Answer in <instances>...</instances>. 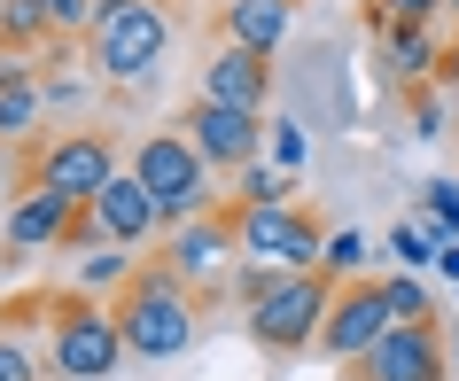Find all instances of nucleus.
I'll list each match as a JSON object with an SVG mask.
<instances>
[{
  "label": "nucleus",
  "instance_id": "39448f33",
  "mask_svg": "<svg viewBox=\"0 0 459 381\" xmlns=\"http://www.w3.org/2000/svg\"><path fill=\"white\" fill-rule=\"evenodd\" d=\"M327 304H335V281H327V273H281L273 296H257V304L242 311V327H249V342L265 358H304V351H319Z\"/></svg>",
  "mask_w": 459,
  "mask_h": 381
},
{
  "label": "nucleus",
  "instance_id": "5701e85b",
  "mask_svg": "<svg viewBox=\"0 0 459 381\" xmlns=\"http://www.w3.org/2000/svg\"><path fill=\"white\" fill-rule=\"evenodd\" d=\"M420 211H429L436 241H459V179H429V187H420Z\"/></svg>",
  "mask_w": 459,
  "mask_h": 381
},
{
  "label": "nucleus",
  "instance_id": "f03ea898",
  "mask_svg": "<svg viewBox=\"0 0 459 381\" xmlns=\"http://www.w3.org/2000/svg\"><path fill=\"white\" fill-rule=\"evenodd\" d=\"M109 311H117V334H125V351L141 358V366L179 358L195 342V327H203V296H195L164 257H141V264H133V281L109 296Z\"/></svg>",
  "mask_w": 459,
  "mask_h": 381
},
{
  "label": "nucleus",
  "instance_id": "cd10ccee",
  "mask_svg": "<svg viewBox=\"0 0 459 381\" xmlns=\"http://www.w3.org/2000/svg\"><path fill=\"white\" fill-rule=\"evenodd\" d=\"M374 24H444V0H374Z\"/></svg>",
  "mask_w": 459,
  "mask_h": 381
},
{
  "label": "nucleus",
  "instance_id": "412c9836",
  "mask_svg": "<svg viewBox=\"0 0 459 381\" xmlns=\"http://www.w3.org/2000/svg\"><path fill=\"white\" fill-rule=\"evenodd\" d=\"M382 296H389V319L397 327H412V319H436L429 288H420V273H382Z\"/></svg>",
  "mask_w": 459,
  "mask_h": 381
},
{
  "label": "nucleus",
  "instance_id": "2f4dec72",
  "mask_svg": "<svg viewBox=\"0 0 459 381\" xmlns=\"http://www.w3.org/2000/svg\"><path fill=\"white\" fill-rule=\"evenodd\" d=\"M436 264H444V273L459 281V241H444V249H436Z\"/></svg>",
  "mask_w": 459,
  "mask_h": 381
},
{
  "label": "nucleus",
  "instance_id": "b1692460",
  "mask_svg": "<svg viewBox=\"0 0 459 381\" xmlns=\"http://www.w3.org/2000/svg\"><path fill=\"white\" fill-rule=\"evenodd\" d=\"M48 24H55V48H63V39H94L101 0H48Z\"/></svg>",
  "mask_w": 459,
  "mask_h": 381
},
{
  "label": "nucleus",
  "instance_id": "6e6552de",
  "mask_svg": "<svg viewBox=\"0 0 459 381\" xmlns=\"http://www.w3.org/2000/svg\"><path fill=\"white\" fill-rule=\"evenodd\" d=\"M164 264L203 296V304H218L226 281H234V264H242L234 218H226V211H203V218H187V226H171V234H164Z\"/></svg>",
  "mask_w": 459,
  "mask_h": 381
},
{
  "label": "nucleus",
  "instance_id": "f704fd0d",
  "mask_svg": "<svg viewBox=\"0 0 459 381\" xmlns=\"http://www.w3.org/2000/svg\"><path fill=\"white\" fill-rule=\"evenodd\" d=\"M0 8H8V0H0Z\"/></svg>",
  "mask_w": 459,
  "mask_h": 381
},
{
  "label": "nucleus",
  "instance_id": "4be33fe9",
  "mask_svg": "<svg viewBox=\"0 0 459 381\" xmlns=\"http://www.w3.org/2000/svg\"><path fill=\"white\" fill-rule=\"evenodd\" d=\"M319 273H327V281H359V273H366V234H359V226H342V234H327V249H319Z\"/></svg>",
  "mask_w": 459,
  "mask_h": 381
},
{
  "label": "nucleus",
  "instance_id": "20e7f679",
  "mask_svg": "<svg viewBox=\"0 0 459 381\" xmlns=\"http://www.w3.org/2000/svg\"><path fill=\"white\" fill-rule=\"evenodd\" d=\"M133 179L156 195V211H164V234H171V226H187V218H203V211H226V195H218V171L195 156V141L179 133V125H171V133H148V141L133 148Z\"/></svg>",
  "mask_w": 459,
  "mask_h": 381
},
{
  "label": "nucleus",
  "instance_id": "0eeeda50",
  "mask_svg": "<svg viewBox=\"0 0 459 381\" xmlns=\"http://www.w3.org/2000/svg\"><path fill=\"white\" fill-rule=\"evenodd\" d=\"M226 218H234L242 264H273V273H319L327 226H319L312 203H257V211H226Z\"/></svg>",
  "mask_w": 459,
  "mask_h": 381
},
{
  "label": "nucleus",
  "instance_id": "7c9ffc66",
  "mask_svg": "<svg viewBox=\"0 0 459 381\" xmlns=\"http://www.w3.org/2000/svg\"><path fill=\"white\" fill-rule=\"evenodd\" d=\"M0 86H31V55H0Z\"/></svg>",
  "mask_w": 459,
  "mask_h": 381
},
{
  "label": "nucleus",
  "instance_id": "473e14b6",
  "mask_svg": "<svg viewBox=\"0 0 459 381\" xmlns=\"http://www.w3.org/2000/svg\"><path fill=\"white\" fill-rule=\"evenodd\" d=\"M444 16H452V24H459V0H444Z\"/></svg>",
  "mask_w": 459,
  "mask_h": 381
},
{
  "label": "nucleus",
  "instance_id": "bb28decb",
  "mask_svg": "<svg viewBox=\"0 0 459 381\" xmlns=\"http://www.w3.org/2000/svg\"><path fill=\"white\" fill-rule=\"evenodd\" d=\"M273 281H281L273 264H234V281H226V296H234V311H249L257 296H273Z\"/></svg>",
  "mask_w": 459,
  "mask_h": 381
},
{
  "label": "nucleus",
  "instance_id": "a878e982",
  "mask_svg": "<svg viewBox=\"0 0 459 381\" xmlns=\"http://www.w3.org/2000/svg\"><path fill=\"white\" fill-rule=\"evenodd\" d=\"M265 164H281L289 179L304 171V133H296L289 117H281V125H265Z\"/></svg>",
  "mask_w": 459,
  "mask_h": 381
},
{
  "label": "nucleus",
  "instance_id": "72a5a7b5",
  "mask_svg": "<svg viewBox=\"0 0 459 381\" xmlns=\"http://www.w3.org/2000/svg\"><path fill=\"white\" fill-rule=\"evenodd\" d=\"M148 8H179V0H148Z\"/></svg>",
  "mask_w": 459,
  "mask_h": 381
},
{
  "label": "nucleus",
  "instance_id": "9b49d317",
  "mask_svg": "<svg viewBox=\"0 0 459 381\" xmlns=\"http://www.w3.org/2000/svg\"><path fill=\"white\" fill-rule=\"evenodd\" d=\"M351 381H452V342H444V319H412V327H389L359 366H342Z\"/></svg>",
  "mask_w": 459,
  "mask_h": 381
},
{
  "label": "nucleus",
  "instance_id": "2eb2a0df",
  "mask_svg": "<svg viewBox=\"0 0 459 381\" xmlns=\"http://www.w3.org/2000/svg\"><path fill=\"white\" fill-rule=\"evenodd\" d=\"M203 101H234V109H257L265 117L273 101V55H249V48H211V63H203V86H195Z\"/></svg>",
  "mask_w": 459,
  "mask_h": 381
},
{
  "label": "nucleus",
  "instance_id": "f8f14e48",
  "mask_svg": "<svg viewBox=\"0 0 459 381\" xmlns=\"http://www.w3.org/2000/svg\"><path fill=\"white\" fill-rule=\"evenodd\" d=\"M71 226H78V203H63V195H16L8 203V226H0V257L8 264H31L48 257V249H71Z\"/></svg>",
  "mask_w": 459,
  "mask_h": 381
},
{
  "label": "nucleus",
  "instance_id": "c756f323",
  "mask_svg": "<svg viewBox=\"0 0 459 381\" xmlns=\"http://www.w3.org/2000/svg\"><path fill=\"white\" fill-rule=\"evenodd\" d=\"M436 125H444V101H436V86H412V141H436Z\"/></svg>",
  "mask_w": 459,
  "mask_h": 381
},
{
  "label": "nucleus",
  "instance_id": "aec40b11",
  "mask_svg": "<svg viewBox=\"0 0 459 381\" xmlns=\"http://www.w3.org/2000/svg\"><path fill=\"white\" fill-rule=\"evenodd\" d=\"M133 249H117V241H101V249H86V264H78V288H86V296H117L125 281H133Z\"/></svg>",
  "mask_w": 459,
  "mask_h": 381
},
{
  "label": "nucleus",
  "instance_id": "393cba45",
  "mask_svg": "<svg viewBox=\"0 0 459 381\" xmlns=\"http://www.w3.org/2000/svg\"><path fill=\"white\" fill-rule=\"evenodd\" d=\"M436 249H444V241H436L429 226H412V218L397 226V234H389V257H405V273H420V264H429Z\"/></svg>",
  "mask_w": 459,
  "mask_h": 381
},
{
  "label": "nucleus",
  "instance_id": "a211bd4d",
  "mask_svg": "<svg viewBox=\"0 0 459 381\" xmlns=\"http://www.w3.org/2000/svg\"><path fill=\"white\" fill-rule=\"evenodd\" d=\"M39 48H55L48 0H8L0 8V55H39Z\"/></svg>",
  "mask_w": 459,
  "mask_h": 381
},
{
  "label": "nucleus",
  "instance_id": "7ed1b4c3",
  "mask_svg": "<svg viewBox=\"0 0 459 381\" xmlns=\"http://www.w3.org/2000/svg\"><path fill=\"white\" fill-rule=\"evenodd\" d=\"M117 133L109 125H71V133H48V141H31L24 156V187L31 195H63V203H94L109 179H117Z\"/></svg>",
  "mask_w": 459,
  "mask_h": 381
},
{
  "label": "nucleus",
  "instance_id": "c85d7f7f",
  "mask_svg": "<svg viewBox=\"0 0 459 381\" xmlns=\"http://www.w3.org/2000/svg\"><path fill=\"white\" fill-rule=\"evenodd\" d=\"M0 381H39V358L24 351V334L0 327Z\"/></svg>",
  "mask_w": 459,
  "mask_h": 381
},
{
  "label": "nucleus",
  "instance_id": "ddd939ff",
  "mask_svg": "<svg viewBox=\"0 0 459 381\" xmlns=\"http://www.w3.org/2000/svg\"><path fill=\"white\" fill-rule=\"evenodd\" d=\"M296 24V0H218L211 8V39L218 48H249V55H281Z\"/></svg>",
  "mask_w": 459,
  "mask_h": 381
},
{
  "label": "nucleus",
  "instance_id": "f3484780",
  "mask_svg": "<svg viewBox=\"0 0 459 381\" xmlns=\"http://www.w3.org/2000/svg\"><path fill=\"white\" fill-rule=\"evenodd\" d=\"M257 203H296V187H289V171L281 164H242V171H226V211H257Z\"/></svg>",
  "mask_w": 459,
  "mask_h": 381
},
{
  "label": "nucleus",
  "instance_id": "4468645a",
  "mask_svg": "<svg viewBox=\"0 0 459 381\" xmlns=\"http://www.w3.org/2000/svg\"><path fill=\"white\" fill-rule=\"evenodd\" d=\"M86 211H94L101 241H117V249H141V241H156V234H164V211H156V195H148L141 179H133V164H125L117 179H109V187H101L94 203H86Z\"/></svg>",
  "mask_w": 459,
  "mask_h": 381
},
{
  "label": "nucleus",
  "instance_id": "f257e3e1",
  "mask_svg": "<svg viewBox=\"0 0 459 381\" xmlns=\"http://www.w3.org/2000/svg\"><path fill=\"white\" fill-rule=\"evenodd\" d=\"M31 319H48V366L63 381H109L125 366V334H117V311H109V296H86V288H39L31 304H8V319L0 327L16 334L31 327Z\"/></svg>",
  "mask_w": 459,
  "mask_h": 381
},
{
  "label": "nucleus",
  "instance_id": "6ab92c4d",
  "mask_svg": "<svg viewBox=\"0 0 459 381\" xmlns=\"http://www.w3.org/2000/svg\"><path fill=\"white\" fill-rule=\"evenodd\" d=\"M48 125V86H0V141H31Z\"/></svg>",
  "mask_w": 459,
  "mask_h": 381
},
{
  "label": "nucleus",
  "instance_id": "dca6fc26",
  "mask_svg": "<svg viewBox=\"0 0 459 381\" xmlns=\"http://www.w3.org/2000/svg\"><path fill=\"white\" fill-rule=\"evenodd\" d=\"M382 31V63L412 86H436V71H444V39H436V24H374Z\"/></svg>",
  "mask_w": 459,
  "mask_h": 381
},
{
  "label": "nucleus",
  "instance_id": "9d476101",
  "mask_svg": "<svg viewBox=\"0 0 459 381\" xmlns=\"http://www.w3.org/2000/svg\"><path fill=\"white\" fill-rule=\"evenodd\" d=\"M397 327L389 319V296H382V273H359V281L335 288V304H327V327H319V358H335V366H359L382 334Z\"/></svg>",
  "mask_w": 459,
  "mask_h": 381
},
{
  "label": "nucleus",
  "instance_id": "1a4fd4ad",
  "mask_svg": "<svg viewBox=\"0 0 459 381\" xmlns=\"http://www.w3.org/2000/svg\"><path fill=\"white\" fill-rule=\"evenodd\" d=\"M179 133L195 141V156H203L218 179L265 156V117H257V109H234V101H203L195 94L187 109H179Z\"/></svg>",
  "mask_w": 459,
  "mask_h": 381
},
{
  "label": "nucleus",
  "instance_id": "423d86ee",
  "mask_svg": "<svg viewBox=\"0 0 459 381\" xmlns=\"http://www.w3.org/2000/svg\"><path fill=\"white\" fill-rule=\"evenodd\" d=\"M86 55H94V71L109 86H141L148 71H164V55H171V16L148 8V0H101V24L86 39Z\"/></svg>",
  "mask_w": 459,
  "mask_h": 381
}]
</instances>
